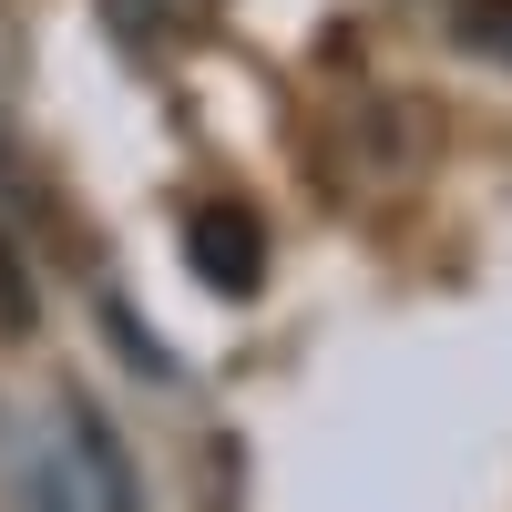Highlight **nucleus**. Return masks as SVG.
I'll use <instances>...</instances> for the list:
<instances>
[{"mask_svg":"<svg viewBox=\"0 0 512 512\" xmlns=\"http://www.w3.org/2000/svg\"><path fill=\"white\" fill-rule=\"evenodd\" d=\"M62 441H72L62 482H72V502H82V512H144V482H134V461H123L113 420H103L93 400H72V410H62Z\"/></svg>","mask_w":512,"mask_h":512,"instance_id":"1","label":"nucleus"},{"mask_svg":"<svg viewBox=\"0 0 512 512\" xmlns=\"http://www.w3.org/2000/svg\"><path fill=\"white\" fill-rule=\"evenodd\" d=\"M185 267L216 297H256V277H267V226H256L246 205H195L185 216Z\"/></svg>","mask_w":512,"mask_h":512,"instance_id":"2","label":"nucleus"},{"mask_svg":"<svg viewBox=\"0 0 512 512\" xmlns=\"http://www.w3.org/2000/svg\"><path fill=\"white\" fill-rule=\"evenodd\" d=\"M31 328H41V297H31V267H21L11 226H0V338H31Z\"/></svg>","mask_w":512,"mask_h":512,"instance_id":"3","label":"nucleus"},{"mask_svg":"<svg viewBox=\"0 0 512 512\" xmlns=\"http://www.w3.org/2000/svg\"><path fill=\"white\" fill-rule=\"evenodd\" d=\"M461 41L492 62H512V0H461Z\"/></svg>","mask_w":512,"mask_h":512,"instance_id":"4","label":"nucleus"},{"mask_svg":"<svg viewBox=\"0 0 512 512\" xmlns=\"http://www.w3.org/2000/svg\"><path fill=\"white\" fill-rule=\"evenodd\" d=\"M31 512H82L72 482H62V461H41V472H31Z\"/></svg>","mask_w":512,"mask_h":512,"instance_id":"5","label":"nucleus"}]
</instances>
